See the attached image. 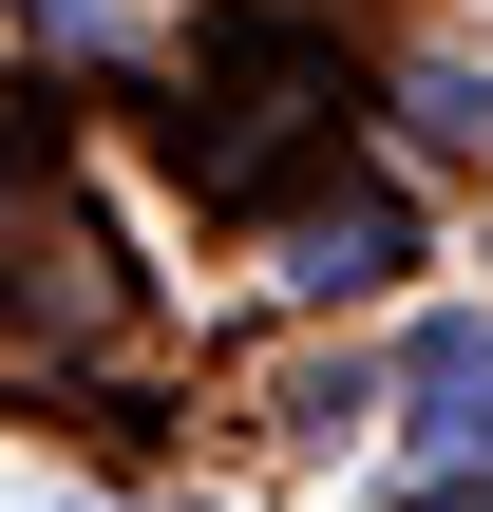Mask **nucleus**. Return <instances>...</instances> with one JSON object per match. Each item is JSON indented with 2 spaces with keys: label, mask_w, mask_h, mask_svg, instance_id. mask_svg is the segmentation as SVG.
<instances>
[{
  "label": "nucleus",
  "mask_w": 493,
  "mask_h": 512,
  "mask_svg": "<svg viewBox=\"0 0 493 512\" xmlns=\"http://www.w3.org/2000/svg\"><path fill=\"white\" fill-rule=\"evenodd\" d=\"M399 399H418V437L456 475H493V323H418L399 342Z\"/></svg>",
  "instance_id": "obj_1"
},
{
  "label": "nucleus",
  "mask_w": 493,
  "mask_h": 512,
  "mask_svg": "<svg viewBox=\"0 0 493 512\" xmlns=\"http://www.w3.org/2000/svg\"><path fill=\"white\" fill-rule=\"evenodd\" d=\"M399 247H418V228H399V190H342V209H304V228H285V285H304V304H342V285H380Z\"/></svg>",
  "instance_id": "obj_2"
}]
</instances>
